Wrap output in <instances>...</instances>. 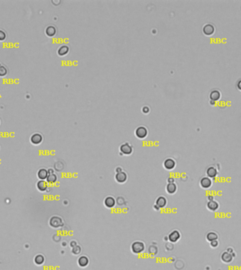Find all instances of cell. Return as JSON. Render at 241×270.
<instances>
[{
  "label": "cell",
  "instance_id": "6da1fadb",
  "mask_svg": "<svg viewBox=\"0 0 241 270\" xmlns=\"http://www.w3.org/2000/svg\"><path fill=\"white\" fill-rule=\"evenodd\" d=\"M145 249V245L142 241H135L131 245V250L134 254L142 253Z\"/></svg>",
  "mask_w": 241,
  "mask_h": 270
},
{
  "label": "cell",
  "instance_id": "7a4b0ae2",
  "mask_svg": "<svg viewBox=\"0 0 241 270\" xmlns=\"http://www.w3.org/2000/svg\"><path fill=\"white\" fill-rule=\"evenodd\" d=\"M49 225L53 228L57 229L59 228V227H62L64 226V222L63 220L60 217L58 216H53L51 217L49 220Z\"/></svg>",
  "mask_w": 241,
  "mask_h": 270
},
{
  "label": "cell",
  "instance_id": "3957f363",
  "mask_svg": "<svg viewBox=\"0 0 241 270\" xmlns=\"http://www.w3.org/2000/svg\"><path fill=\"white\" fill-rule=\"evenodd\" d=\"M148 133L147 129L144 126H140L135 130V135L139 139H144L147 136Z\"/></svg>",
  "mask_w": 241,
  "mask_h": 270
},
{
  "label": "cell",
  "instance_id": "277c9868",
  "mask_svg": "<svg viewBox=\"0 0 241 270\" xmlns=\"http://www.w3.org/2000/svg\"><path fill=\"white\" fill-rule=\"evenodd\" d=\"M120 151L125 155H130L133 152V146L128 143H124L121 145Z\"/></svg>",
  "mask_w": 241,
  "mask_h": 270
},
{
  "label": "cell",
  "instance_id": "5b68a950",
  "mask_svg": "<svg viewBox=\"0 0 241 270\" xmlns=\"http://www.w3.org/2000/svg\"><path fill=\"white\" fill-rule=\"evenodd\" d=\"M181 238V234L177 230H174L171 232L168 236V239L171 243H176L178 241V240Z\"/></svg>",
  "mask_w": 241,
  "mask_h": 270
},
{
  "label": "cell",
  "instance_id": "8992f818",
  "mask_svg": "<svg viewBox=\"0 0 241 270\" xmlns=\"http://www.w3.org/2000/svg\"><path fill=\"white\" fill-rule=\"evenodd\" d=\"M202 31L207 36H211L215 32V28H214L213 25L207 23L204 26V27L202 28Z\"/></svg>",
  "mask_w": 241,
  "mask_h": 270
},
{
  "label": "cell",
  "instance_id": "52a82bcc",
  "mask_svg": "<svg viewBox=\"0 0 241 270\" xmlns=\"http://www.w3.org/2000/svg\"><path fill=\"white\" fill-rule=\"evenodd\" d=\"M233 253H229L228 251L224 252V253L221 254V260L225 262V263H230V262H232V260H233V256H234V255H233Z\"/></svg>",
  "mask_w": 241,
  "mask_h": 270
},
{
  "label": "cell",
  "instance_id": "ba28073f",
  "mask_svg": "<svg viewBox=\"0 0 241 270\" xmlns=\"http://www.w3.org/2000/svg\"><path fill=\"white\" fill-rule=\"evenodd\" d=\"M128 179L127 174L125 172H121L119 173H117L115 175V180L117 182L120 183V184H123V183L126 182V180Z\"/></svg>",
  "mask_w": 241,
  "mask_h": 270
},
{
  "label": "cell",
  "instance_id": "9c48e42d",
  "mask_svg": "<svg viewBox=\"0 0 241 270\" xmlns=\"http://www.w3.org/2000/svg\"><path fill=\"white\" fill-rule=\"evenodd\" d=\"M104 204L107 208H113L116 205L115 198L112 196H107L104 200Z\"/></svg>",
  "mask_w": 241,
  "mask_h": 270
},
{
  "label": "cell",
  "instance_id": "30bf717a",
  "mask_svg": "<svg viewBox=\"0 0 241 270\" xmlns=\"http://www.w3.org/2000/svg\"><path fill=\"white\" fill-rule=\"evenodd\" d=\"M42 136L39 133H35L33 134L30 137V142L34 145H38L42 143Z\"/></svg>",
  "mask_w": 241,
  "mask_h": 270
},
{
  "label": "cell",
  "instance_id": "8fae6325",
  "mask_svg": "<svg viewBox=\"0 0 241 270\" xmlns=\"http://www.w3.org/2000/svg\"><path fill=\"white\" fill-rule=\"evenodd\" d=\"M200 186L203 188V189H209V188L211 187V186L212 184V182L210 178L205 177H203V178L201 179L200 182Z\"/></svg>",
  "mask_w": 241,
  "mask_h": 270
},
{
  "label": "cell",
  "instance_id": "7c38bea8",
  "mask_svg": "<svg viewBox=\"0 0 241 270\" xmlns=\"http://www.w3.org/2000/svg\"><path fill=\"white\" fill-rule=\"evenodd\" d=\"M164 166L167 170H173L176 167V161L172 158L166 159L164 162Z\"/></svg>",
  "mask_w": 241,
  "mask_h": 270
},
{
  "label": "cell",
  "instance_id": "4fadbf2b",
  "mask_svg": "<svg viewBox=\"0 0 241 270\" xmlns=\"http://www.w3.org/2000/svg\"><path fill=\"white\" fill-rule=\"evenodd\" d=\"M89 259L85 255H82L78 259V264L80 267H86L89 264Z\"/></svg>",
  "mask_w": 241,
  "mask_h": 270
},
{
  "label": "cell",
  "instance_id": "5bb4252c",
  "mask_svg": "<svg viewBox=\"0 0 241 270\" xmlns=\"http://www.w3.org/2000/svg\"><path fill=\"white\" fill-rule=\"evenodd\" d=\"M158 206L159 208H164V207H166L167 204V200L165 197L164 196H159L157 198L156 203H155Z\"/></svg>",
  "mask_w": 241,
  "mask_h": 270
},
{
  "label": "cell",
  "instance_id": "9a60e30c",
  "mask_svg": "<svg viewBox=\"0 0 241 270\" xmlns=\"http://www.w3.org/2000/svg\"><path fill=\"white\" fill-rule=\"evenodd\" d=\"M48 188V183L44 180H40L37 182V189L40 191H45Z\"/></svg>",
  "mask_w": 241,
  "mask_h": 270
},
{
  "label": "cell",
  "instance_id": "2e32d148",
  "mask_svg": "<svg viewBox=\"0 0 241 270\" xmlns=\"http://www.w3.org/2000/svg\"><path fill=\"white\" fill-rule=\"evenodd\" d=\"M166 190L169 194H174L177 191V186L175 183H168L167 186H166Z\"/></svg>",
  "mask_w": 241,
  "mask_h": 270
},
{
  "label": "cell",
  "instance_id": "e0dca14e",
  "mask_svg": "<svg viewBox=\"0 0 241 270\" xmlns=\"http://www.w3.org/2000/svg\"><path fill=\"white\" fill-rule=\"evenodd\" d=\"M48 175H49V173H48V171L46 169H40L37 172V177L40 180H45V179H47Z\"/></svg>",
  "mask_w": 241,
  "mask_h": 270
},
{
  "label": "cell",
  "instance_id": "ac0fdd59",
  "mask_svg": "<svg viewBox=\"0 0 241 270\" xmlns=\"http://www.w3.org/2000/svg\"><path fill=\"white\" fill-rule=\"evenodd\" d=\"M207 175L209 178H214L217 175V170L213 166L210 167L207 170Z\"/></svg>",
  "mask_w": 241,
  "mask_h": 270
},
{
  "label": "cell",
  "instance_id": "d6986e66",
  "mask_svg": "<svg viewBox=\"0 0 241 270\" xmlns=\"http://www.w3.org/2000/svg\"><path fill=\"white\" fill-rule=\"evenodd\" d=\"M45 33H46V35L49 37L54 36L56 33V28H55L54 26H49L47 28H46Z\"/></svg>",
  "mask_w": 241,
  "mask_h": 270
},
{
  "label": "cell",
  "instance_id": "ffe728a7",
  "mask_svg": "<svg viewBox=\"0 0 241 270\" xmlns=\"http://www.w3.org/2000/svg\"><path fill=\"white\" fill-rule=\"evenodd\" d=\"M207 208L211 211H215L219 208V203L215 200H210L207 203Z\"/></svg>",
  "mask_w": 241,
  "mask_h": 270
},
{
  "label": "cell",
  "instance_id": "44dd1931",
  "mask_svg": "<svg viewBox=\"0 0 241 270\" xmlns=\"http://www.w3.org/2000/svg\"><path fill=\"white\" fill-rule=\"evenodd\" d=\"M210 99H211L212 101H218L221 97L220 92H219L218 90H213V91H212L211 93H210Z\"/></svg>",
  "mask_w": 241,
  "mask_h": 270
},
{
  "label": "cell",
  "instance_id": "7402d4cb",
  "mask_svg": "<svg viewBox=\"0 0 241 270\" xmlns=\"http://www.w3.org/2000/svg\"><path fill=\"white\" fill-rule=\"evenodd\" d=\"M69 47H68V46H67V45H63V46H62V47H60L59 48L58 54L59 55V56H64V55H66L68 52H69Z\"/></svg>",
  "mask_w": 241,
  "mask_h": 270
},
{
  "label": "cell",
  "instance_id": "603a6c76",
  "mask_svg": "<svg viewBox=\"0 0 241 270\" xmlns=\"http://www.w3.org/2000/svg\"><path fill=\"white\" fill-rule=\"evenodd\" d=\"M57 181V176L55 175L54 173L53 174H50V175H48L47 179H46V182H47L48 184H54Z\"/></svg>",
  "mask_w": 241,
  "mask_h": 270
},
{
  "label": "cell",
  "instance_id": "cb8c5ba5",
  "mask_svg": "<svg viewBox=\"0 0 241 270\" xmlns=\"http://www.w3.org/2000/svg\"><path fill=\"white\" fill-rule=\"evenodd\" d=\"M34 262L37 265H41L44 262V257L42 255H37L34 258Z\"/></svg>",
  "mask_w": 241,
  "mask_h": 270
},
{
  "label": "cell",
  "instance_id": "d4e9b609",
  "mask_svg": "<svg viewBox=\"0 0 241 270\" xmlns=\"http://www.w3.org/2000/svg\"><path fill=\"white\" fill-rule=\"evenodd\" d=\"M218 239V235L214 232H210L207 234V240L210 241V242H212V241H215Z\"/></svg>",
  "mask_w": 241,
  "mask_h": 270
},
{
  "label": "cell",
  "instance_id": "484cf974",
  "mask_svg": "<svg viewBox=\"0 0 241 270\" xmlns=\"http://www.w3.org/2000/svg\"><path fill=\"white\" fill-rule=\"evenodd\" d=\"M8 73V70L5 66L0 65V77H4Z\"/></svg>",
  "mask_w": 241,
  "mask_h": 270
},
{
  "label": "cell",
  "instance_id": "4316f807",
  "mask_svg": "<svg viewBox=\"0 0 241 270\" xmlns=\"http://www.w3.org/2000/svg\"><path fill=\"white\" fill-rule=\"evenodd\" d=\"M71 252H72V253L74 254V255H79V254L81 253V247L79 246H78V245H77L76 246H75V247H74V248H72Z\"/></svg>",
  "mask_w": 241,
  "mask_h": 270
},
{
  "label": "cell",
  "instance_id": "83f0119b",
  "mask_svg": "<svg viewBox=\"0 0 241 270\" xmlns=\"http://www.w3.org/2000/svg\"><path fill=\"white\" fill-rule=\"evenodd\" d=\"M6 38V34L2 30H0V41L4 40Z\"/></svg>",
  "mask_w": 241,
  "mask_h": 270
},
{
  "label": "cell",
  "instance_id": "f1b7e54d",
  "mask_svg": "<svg viewBox=\"0 0 241 270\" xmlns=\"http://www.w3.org/2000/svg\"><path fill=\"white\" fill-rule=\"evenodd\" d=\"M210 245H211V246L212 247V248H216V247H217L218 245H219V243H218V241H217V240H215V241H212V242H210Z\"/></svg>",
  "mask_w": 241,
  "mask_h": 270
},
{
  "label": "cell",
  "instance_id": "f546056e",
  "mask_svg": "<svg viewBox=\"0 0 241 270\" xmlns=\"http://www.w3.org/2000/svg\"><path fill=\"white\" fill-rule=\"evenodd\" d=\"M76 246H77V243H76V241H72L71 242H70V246L71 247V248H74V247Z\"/></svg>",
  "mask_w": 241,
  "mask_h": 270
},
{
  "label": "cell",
  "instance_id": "4dcf8cb0",
  "mask_svg": "<svg viewBox=\"0 0 241 270\" xmlns=\"http://www.w3.org/2000/svg\"><path fill=\"white\" fill-rule=\"evenodd\" d=\"M167 181H168V183H174L175 179L174 178V177H169V178H168Z\"/></svg>",
  "mask_w": 241,
  "mask_h": 270
},
{
  "label": "cell",
  "instance_id": "1f68e13d",
  "mask_svg": "<svg viewBox=\"0 0 241 270\" xmlns=\"http://www.w3.org/2000/svg\"><path fill=\"white\" fill-rule=\"evenodd\" d=\"M237 88H238L239 90H240V91H241V80H238V82H237Z\"/></svg>",
  "mask_w": 241,
  "mask_h": 270
},
{
  "label": "cell",
  "instance_id": "d6a6232c",
  "mask_svg": "<svg viewBox=\"0 0 241 270\" xmlns=\"http://www.w3.org/2000/svg\"><path fill=\"white\" fill-rule=\"evenodd\" d=\"M115 171H116V173H119V172H122V168H120V167H118V168L115 170Z\"/></svg>",
  "mask_w": 241,
  "mask_h": 270
},
{
  "label": "cell",
  "instance_id": "836d02e7",
  "mask_svg": "<svg viewBox=\"0 0 241 270\" xmlns=\"http://www.w3.org/2000/svg\"><path fill=\"white\" fill-rule=\"evenodd\" d=\"M47 171H48V173H49V175H50V174H53V173H54L53 169H49V170H48Z\"/></svg>",
  "mask_w": 241,
  "mask_h": 270
},
{
  "label": "cell",
  "instance_id": "e575fe53",
  "mask_svg": "<svg viewBox=\"0 0 241 270\" xmlns=\"http://www.w3.org/2000/svg\"><path fill=\"white\" fill-rule=\"evenodd\" d=\"M154 210H157V211H158V210H160L159 207L158 206L156 205V204H155V205H154Z\"/></svg>",
  "mask_w": 241,
  "mask_h": 270
}]
</instances>
